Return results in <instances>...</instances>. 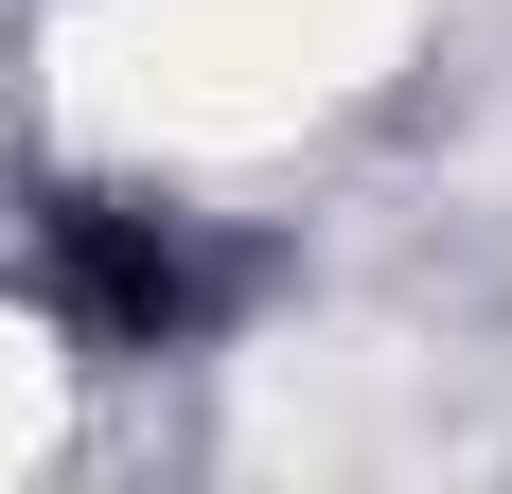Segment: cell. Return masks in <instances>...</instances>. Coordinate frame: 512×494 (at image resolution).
<instances>
[{
	"label": "cell",
	"instance_id": "obj_1",
	"mask_svg": "<svg viewBox=\"0 0 512 494\" xmlns=\"http://www.w3.org/2000/svg\"><path fill=\"white\" fill-rule=\"evenodd\" d=\"M18 265H36L53 336L106 353V371H177V353H212L265 300V247L177 212V195H142V177H36L18 195Z\"/></svg>",
	"mask_w": 512,
	"mask_h": 494
}]
</instances>
